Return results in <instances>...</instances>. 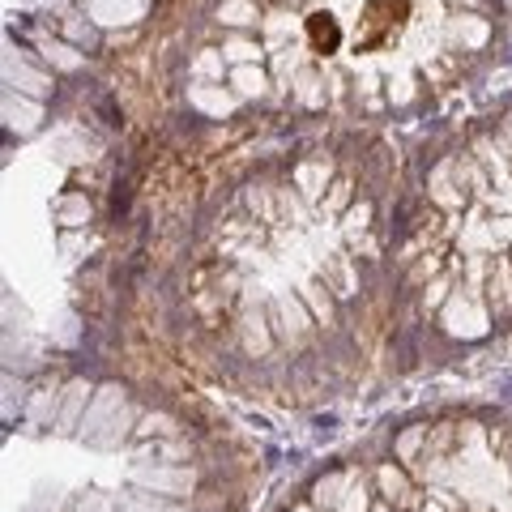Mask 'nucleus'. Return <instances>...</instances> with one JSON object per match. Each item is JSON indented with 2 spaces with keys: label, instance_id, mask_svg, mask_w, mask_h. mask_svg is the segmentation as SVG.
Returning a JSON list of instances; mask_svg holds the SVG:
<instances>
[{
  "label": "nucleus",
  "instance_id": "obj_1",
  "mask_svg": "<svg viewBox=\"0 0 512 512\" xmlns=\"http://www.w3.org/2000/svg\"><path fill=\"white\" fill-rule=\"evenodd\" d=\"M406 18H410V0H367L363 18H359V35H355V52L384 47L406 26Z\"/></svg>",
  "mask_w": 512,
  "mask_h": 512
},
{
  "label": "nucleus",
  "instance_id": "obj_2",
  "mask_svg": "<svg viewBox=\"0 0 512 512\" xmlns=\"http://www.w3.org/2000/svg\"><path fill=\"white\" fill-rule=\"evenodd\" d=\"M308 39L320 56H329V52H338V43H342V26L333 13H312L308 18Z\"/></svg>",
  "mask_w": 512,
  "mask_h": 512
}]
</instances>
